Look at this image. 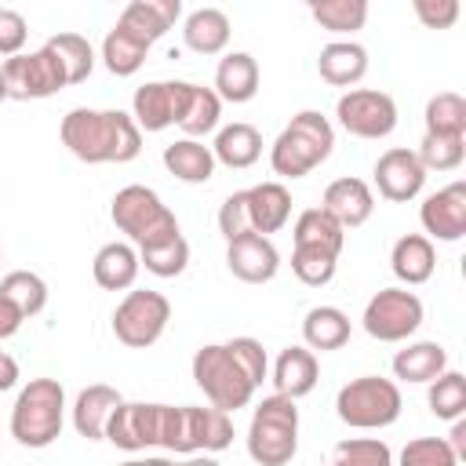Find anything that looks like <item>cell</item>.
Instances as JSON below:
<instances>
[{"instance_id":"obj_41","label":"cell","mask_w":466,"mask_h":466,"mask_svg":"<svg viewBox=\"0 0 466 466\" xmlns=\"http://www.w3.org/2000/svg\"><path fill=\"white\" fill-rule=\"evenodd\" d=\"M331 466H393V451L379 437H350L335 444Z\"/></svg>"},{"instance_id":"obj_50","label":"cell","mask_w":466,"mask_h":466,"mask_svg":"<svg viewBox=\"0 0 466 466\" xmlns=\"http://www.w3.org/2000/svg\"><path fill=\"white\" fill-rule=\"evenodd\" d=\"M15 382H18V360H15L11 353H4V350H0V393H4V390H11Z\"/></svg>"},{"instance_id":"obj_47","label":"cell","mask_w":466,"mask_h":466,"mask_svg":"<svg viewBox=\"0 0 466 466\" xmlns=\"http://www.w3.org/2000/svg\"><path fill=\"white\" fill-rule=\"evenodd\" d=\"M29 36V22L18 7H0V55H22V44Z\"/></svg>"},{"instance_id":"obj_15","label":"cell","mask_w":466,"mask_h":466,"mask_svg":"<svg viewBox=\"0 0 466 466\" xmlns=\"http://www.w3.org/2000/svg\"><path fill=\"white\" fill-rule=\"evenodd\" d=\"M171 102H175V124L189 138L208 135L222 116V98L215 95V87H200L193 80H171Z\"/></svg>"},{"instance_id":"obj_24","label":"cell","mask_w":466,"mask_h":466,"mask_svg":"<svg viewBox=\"0 0 466 466\" xmlns=\"http://www.w3.org/2000/svg\"><path fill=\"white\" fill-rule=\"evenodd\" d=\"M91 277L98 288L106 291H124L135 284L138 277V251L124 240H109L95 251V262H91Z\"/></svg>"},{"instance_id":"obj_49","label":"cell","mask_w":466,"mask_h":466,"mask_svg":"<svg viewBox=\"0 0 466 466\" xmlns=\"http://www.w3.org/2000/svg\"><path fill=\"white\" fill-rule=\"evenodd\" d=\"M18 324H22V313H18L7 299H0V339L15 335V331H18Z\"/></svg>"},{"instance_id":"obj_39","label":"cell","mask_w":466,"mask_h":466,"mask_svg":"<svg viewBox=\"0 0 466 466\" xmlns=\"http://www.w3.org/2000/svg\"><path fill=\"white\" fill-rule=\"evenodd\" d=\"M189 262V240L182 233L160 240V244H149V248H138V266H146L153 277H178Z\"/></svg>"},{"instance_id":"obj_52","label":"cell","mask_w":466,"mask_h":466,"mask_svg":"<svg viewBox=\"0 0 466 466\" xmlns=\"http://www.w3.org/2000/svg\"><path fill=\"white\" fill-rule=\"evenodd\" d=\"M120 466H178V462H171V459H164V455H146V459H127V462H120Z\"/></svg>"},{"instance_id":"obj_28","label":"cell","mask_w":466,"mask_h":466,"mask_svg":"<svg viewBox=\"0 0 466 466\" xmlns=\"http://www.w3.org/2000/svg\"><path fill=\"white\" fill-rule=\"evenodd\" d=\"M182 36H186V44H189L193 51L215 55V51H222L226 40H229V15H226L222 7L204 4V7H197V11L186 15Z\"/></svg>"},{"instance_id":"obj_37","label":"cell","mask_w":466,"mask_h":466,"mask_svg":"<svg viewBox=\"0 0 466 466\" xmlns=\"http://www.w3.org/2000/svg\"><path fill=\"white\" fill-rule=\"evenodd\" d=\"M426 400H430V411L437 419H448V422L462 419L466 415V375L462 371H441L430 382Z\"/></svg>"},{"instance_id":"obj_21","label":"cell","mask_w":466,"mask_h":466,"mask_svg":"<svg viewBox=\"0 0 466 466\" xmlns=\"http://www.w3.org/2000/svg\"><path fill=\"white\" fill-rule=\"evenodd\" d=\"M317 379H320V364H317L313 350H306V346H284V350L277 353V364H273V386H277L280 397L299 400V397L313 393Z\"/></svg>"},{"instance_id":"obj_42","label":"cell","mask_w":466,"mask_h":466,"mask_svg":"<svg viewBox=\"0 0 466 466\" xmlns=\"http://www.w3.org/2000/svg\"><path fill=\"white\" fill-rule=\"evenodd\" d=\"M335 266H339V255H331V251L306 248V244H295V251H291V273L309 288L328 284L335 277Z\"/></svg>"},{"instance_id":"obj_27","label":"cell","mask_w":466,"mask_h":466,"mask_svg":"<svg viewBox=\"0 0 466 466\" xmlns=\"http://www.w3.org/2000/svg\"><path fill=\"white\" fill-rule=\"evenodd\" d=\"M211 153H215V160H222L226 167H251V164L262 157V135H258L255 124L233 120V124H226V127L215 135Z\"/></svg>"},{"instance_id":"obj_20","label":"cell","mask_w":466,"mask_h":466,"mask_svg":"<svg viewBox=\"0 0 466 466\" xmlns=\"http://www.w3.org/2000/svg\"><path fill=\"white\" fill-rule=\"evenodd\" d=\"M317 73L331 87H350L368 73V47L357 40H328L317 55Z\"/></svg>"},{"instance_id":"obj_12","label":"cell","mask_w":466,"mask_h":466,"mask_svg":"<svg viewBox=\"0 0 466 466\" xmlns=\"http://www.w3.org/2000/svg\"><path fill=\"white\" fill-rule=\"evenodd\" d=\"M339 124L357 138H386L397 127V102L375 87H350L335 102Z\"/></svg>"},{"instance_id":"obj_13","label":"cell","mask_w":466,"mask_h":466,"mask_svg":"<svg viewBox=\"0 0 466 466\" xmlns=\"http://www.w3.org/2000/svg\"><path fill=\"white\" fill-rule=\"evenodd\" d=\"M226 266L244 284H266V280H273V273L280 266V251L262 233H240V237L226 240Z\"/></svg>"},{"instance_id":"obj_51","label":"cell","mask_w":466,"mask_h":466,"mask_svg":"<svg viewBox=\"0 0 466 466\" xmlns=\"http://www.w3.org/2000/svg\"><path fill=\"white\" fill-rule=\"evenodd\" d=\"M444 441H448V448L455 451V459H462V455H466V419H455V422H451V433H448Z\"/></svg>"},{"instance_id":"obj_22","label":"cell","mask_w":466,"mask_h":466,"mask_svg":"<svg viewBox=\"0 0 466 466\" xmlns=\"http://www.w3.org/2000/svg\"><path fill=\"white\" fill-rule=\"evenodd\" d=\"M178 11H182L178 0H131V4H124L116 25L135 33V36H142L146 44H153L175 25Z\"/></svg>"},{"instance_id":"obj_38","label":"cell","mask_w":466,"mask_h":466,"mask_svg":"<svg viewBox=\"0 0 466 466\" xmlns=\"http://www.w3.org/2000/svg\"><path fill=\"white\" fill-rule=\"evenodd\" d=\"M47 47H51V51L58 55V62L66 66L69 84L87 80V73H91V66H95V47H91L87 36H80V33H55V36H47Z\"/></svg>"},{"instance_id":"obj_54","label":"cell","mask_w":466,"mask_h":466,"mask_svg":"<svg viewBox=\"0 0 466 466\" xmlns=\"http://www.w3.org/2000/svg\"><path fill=\"white\" fill-rule=\"evenodd\" d=\"M4 98H7V91H4V80H0V102H4Z\"/></svg>"},{"instance_id":"obj_43","label":"cell","mask_w":466,"mask_h":466,"mask_svg":"<svg viewBox=\"0 0 466 466\" xmlns=\"http://www.w3.org/2000/svg\"><path fill=\"white\" fill-rule=\"evenodd\" d=\"M415 157H419V164L430 171H451V167H459L462 164V157H466V138H448V135H422V142H419V149H415Z\"/></svg>"},{"instance_id":"obj_48","label":"cell","mask_w":466,"mask_h":466,"mask_svg":"<svg viewBox=\"0 0 466 466\" xmlns=\"http://www.w3.org/2000/svg\"><path fill=\"white\" fill-rule=\"evenodd\" d=\"M415 15L430 29H448L459 18V0H415Z\"/></svg>"},{"instance_id":"obj_44","label":"cell","mask_w":466,"mask_h":466,"mask_svg":"<svg viewBox=\"0 0 466 466\" xmlns=\"http://www.w3.org/2000/svg\"><path fill=\"white\" fill-rule=\"evenodd\" d=\"M400 466H459L444 437H415L400 451Z\"/></svg>"},{"instance_id":"obj_1","label":"cell","mask_w":466,"mask_h":466,"mask_svg":"<svg viewBox=\"0 0 466 466\" xmlns=\"http://www.w3.org/2000/svg\"><path fill=\"white\" fill-rule=\"evenodd\" d=\"M62 146L84 164H127L142 149V131L124 109L76 106L62 116Z\"/></svg>"},{"instance_id":"obj_33","label":"cell","mask_w":466,"mask_h":466,"mask_svg":"<svg viewBox=\"0 0 466 466\" xmlns=\"http://www.w3.org/2000/svg\"><path fill=\"white\" fill-rule=\"evenodd\" d=\"M149 47H153V44H146L142 36H135V33H127V29H120V25H113V29L106 33V40H102V62H106V69H109L113 76H131L135 69H142Z\"/></svg>"},{"instance_id":"obj_3","label":"cell","mask_w":466,"mask_h":466,"mask_svg":"<svg viewBox=\"0 0 466 466\" xmlns=\"http://www.w3.org/2000/svg\"><path fill=\"white\" fill-rule=\"evenodd\" d=\"M335 146V127L320 109H299L291 116V124L277 135L273 149H269V164L277 175L284 178H302L309 175L317 164L328 160Z\"/></svg>"},{"instance_id":"obj_18","label":"cell","mask_w":466,"mask_h":466,"mask_svg":"<svg viewBox=\"0 0 466 466\" xmlns=\"http://www.w3.org/2000/svg\"><path fill=\"white\" fill-rule=\"evenodd\" d=\"M320 208L342 226V229H353V226H364L371 218V208H375V193L364 178H353V175H342L335 182H328L324 189V200Z\"/></svg>"},{"instance_id":"obj_25","label":"cell","mask_w":466,"mask_h":466,"mask_svg":"<svg viewBox=\"0 0 466 466\" xmlns=\"http://www.w3.org/2000/svg\"><path fill=\"white\" fill-rule=\"evenodd\" d=\"M433 266H437V251H433V240L422 237V233H404L393 251H390V269L397 273V280L404 284H422L433 277Z\"/></svg>"},{"instance_id":"obj_30","label":"cell","mask_w":466,"mask_h":466,"mask_svg":"<svg viewBox=\"0 0 466 466\" xmlns=\"http://www.w3.org/2000/svg\"><path fill=\"white\" fill-rule=\"evenodd\" d=\"M164 167L182 178V182H208L215 175V153L211 146L197 142V138H178L171 146H164Z\"/></svg>"},{"instance_id":"obj_36","label":"cell","mask_w":466,"mask_h":466,"mask_svg":"<svg viewBox=\"0 0 466 466\" xmlns=\"http://www.w3.org/2000/svg\"><path fill=\"white\" fill-rule=\"evenodd\" d=\"M426 135L466 138V98L459 91H437L426 102Z\"/></svg>"},{"instance_id":"obj_8","label":"cell","mask_w":466,"mask_h":466,"mask_svg":"<svg viewBox=\"0 0 466 466\" xmlns=\"http://www.w3.org/2000/svg\"><path fill=\"white\" fill-rule=\"evenodd\" d=\"M193 382L204 390V397L211 400V408L218 411H237L251 400L255 386L251 379L240 371V364L229 357L226 342H208L193 353Z\"/></svg>"},{"instance_id":"obj_46","label":"cell","mask_w":466,"mask_h":466,"mask_svg":"<svg viewBox=\"0 0 466 466\" xmlns=\"http://www.w3.org/2000/svg\"><path fill=\"white\" fill-rule=\"evenodd\" d=\"M218 229H222L226 240L240 237V233H251V222H248V197H244V189H237V193H229V197L222 200V208H218Z\"/></svg>"},{"instance_id":"obj_17","label":"cell","mask_w":466,"mask_h":466,"mask_svg":"<svg viewBox=\"0 0 466 466\" xmlns=\"http://www.w3.org/2000/svg\"><path fill=\"white\" fill-rule=\"evenodd\" d=\"M422 226L437 240H459L466 237V182H451L422 200L419 211Z\"/></svg>"},{"instance_id":"obj_14","label":"cell","mask_w":466,"mask_h":466,"mask_svg":"<svg viewBox=\"0 0 466 466\" xmlns=\"http://www.w3.org/2000/svg\"><path fill=\"white\" fill-rule=\"evenodd\" d=\"M422 182H426V167L419 164L415 149L393 146V149H386V153L375 160V186H379V193H382L386 200H393V204H404V200L419 197Z\"/></svg>"},{"instance_id":"obj_26","label":"cell","mask_w":466,"mask_h":466,"mask_svg":"<svg viewBox=\"0 0 466 466\" xmlns=\"http://www.w3.org/2000/svg\"><path fill=\"white\" fill-rule=\"evenodd\" d=\"M258 91V62L248 51H229L215 69V95L226 102H248Z\"/></svg>"},{"instance_id":"obj_2","label":"cell","mask_w":466,"mask_h":466,"mask_svg":"<svg viewBox=\"0 0 466 466\" xmlns=\"http://www.w3.org/2000/svg\"><path fill=\"white\" fill-rule=\"evenodd\" d=\"M160 448L178 451V455H197V451H222L233 444V419L218 408H200V404H164L160 408Z\"/></svg>"},{"instance_id":"obj_4","label":"cell","mask_w":466,"mask_h":466,"mask_svg":"<svg viewBox=\"0 0 466 466\" xmlns=\"http://www.w3.org/2000/svg\"><path fill=\"white\" fill-rule=\"evenodd\" d=\"M66 390L58 379H29L11 408V437L22 448H47L62 433Z\"/></svg>"},{"instance_id":"obj_19","label":"cell","mask_w":466,"mask_h":466,"mask_svg":"<svg viewBox=\"0 0 466 466\" xmlns=\"http://www.w3.org/2000/svg\"><path fill=\"white\" fill-rule=\"evenodd\" d=\"M124 404L120 390L106 386V382H91L76 393V404H73V426L84 441H102L106 437V426L113 419V411Z\"/></svg>"},{"instance_id":"obj_45","label":"cell","mask_w":466,"mask_h":466,"mask_svg":"<svg viewBox=\"0 0 466 466\" xmlns=\"http://www.w3.org/2000/svg\"><path fill=\"white\" fill-rule=\"evenodd\" d=\"M226 350H229V357L240 364V371L251 379V386H262V379H266V371H269V360H266L262 342L251 339V335H237V339L226 342Z\"/></svg>"},{"instance_id":"obj_53","label":"cell","mask_w":466,"mask_h":466,"mask_svg":"<svg viewBox=\"0 0 466 466\" xmlns=\"http://www.w3.org/2000/svg\"><path fill=\"white\" fill-rule=\"evenodd\" d=\"M178 466H218L211 455H189L186 462H178Z\"/></svg>"},{"instance_id":"obj_32","label":"cell","mask_w":466,"mask_h":466,"mask_svg":"<svg viewBox=\"0 0 466 466\" xmlns=\"http://www.w3.org/2000/svg\"><path fill=\"white\" fill-rule=\"evenodd\" d=\"M302 339L309 350H339L350 342V317L339 306H313L302 320Z\"/></svg>"},{"instance_id":"obj_9","label":"cell","mask_w":466,"mask_h":466,"mask_svg":"<svg viewBox=\"0 0 466 466\" xmlns=\"http://www.w3.org/2000/svg\"><path fill=\"white\" fill-rule=\"evenodd\" d=\"M0 80H4L7 98H18V102L47 98V95H55V91H62L69 84L66 66L58 62V55L47 44L36 47V51H22V55L4 58Z\"/></svg>"},{"instance_id":"obj_29","label":"cell","mask_w":466,"mask_h":466,"mask_svg":"<svg viewBox=\"0 0 466 466\" xmlns=\"http://www.w3.org/2000/svg\"><path fill=\"white\" fill-rule=\"evenodd\" d=\"M131 116L138 124V131H164L167 124H175V102H171V80H149L142 87H135L131 98Z\"/></svg>"},{"instance_id":"obj_10","label":"cell","mask_w":466,"mask_h":466,"mask_svg":"<svg viewBox=\"0 0 466 466\" xmlns=\"http://www.w3.org/2000/svg\"><path fill=\"white\" fill-rule=\"evenodd\" d=\"M167 320H171L167 295H160L153 288H138V291H127L120 299V306L113 309V335H116V342H124L131 350H146L164 335Z\"/></svg>"},{"instance_id":"obj_34","label":"cell","mask_w":466,"mask_h":466,"mask_svg":"<svg viewBox=\"0 0 466 466\" xmlns=\"http://www.w3.org/2000/svg\"><path fill=\"white\" fill-rule=\"evenodd\" d=\"M295 244H306V248H320V251L339 255L342 244H346V229L324 208H306L295 218Z\"/></svg>"},{"instance_id":"obj_16","label":"cell","mask_w":466,"mask_h":466,"mask_svg":"<svg viewBox=\"0 0 466 466\" xmlns=\"http://www.w3.org/2000/svg\"><path fill=\"white\" fill-rule=\"evenodd\" d=\"M160 408L164 404H142V400L127 404L124 400L113 411L109 426H106V441H113L124 451H142V448L157 444V437H160Z\"/></svg>"},{"instance_id":"obj_40","label":"cell","mask_w":466,"mask_h":466,"mask_svg":"<svg viewBox=\"0 0 466 466\" xmlns=\"http://www.w3.org/2000/svg\"><path fill=\"white\" fill-rule=\"evenodd\" d=\"M309 15L328 29V33H353L368 18V0H313Z\"/></svg>"},{"instance_id":"obj_5","label":"cell","mask_w":466,"mask_h":466,"mask_svg":"<svg viewBox=\"0 0 466 466\" xmlns=\"http://www.w3.org/2000/svg\"><path fill=\"white\" fill-rule=\"evenodd\" d=\"M299 451V408L291 397H262L248 426V455L258 466H288Z\"/></svg>"},{"instance_id":"obj_35","label":"cell","mask_w":466,"mask_h":466,"mask_svg":"<svg viewBox=\"0 0 466 466\" xmlns=\"http://www.w3.org/2000/svg\"><path fill=\"white\" fill-rule=\"evenodd\" d=\"M0 299H7L22 313V320H25V317H36L47 306V284L33 269H11L0 280Z\"/></svg>"},{"instance_id":"obj_23","label":"cell","mask_w":466,"mask_h":466,"mask_svg":"<svg viewBox=\"0 0 466 466\" xmlns=\"http://www.w3.org/2000/svg\"><path fill=\"white\" fill-rule=\"evenodd\" d=\"M248 197V222H251V233H277L284 229L288 215H291V193L280 186V182H258L251 189H244Z\"/></svg>"},{"instance_id":"obj_6","label":"cell","mask_w":466,"mask_h":466,"mask_svg":"<svg viewBox=\"0 0 466 466\" xmlns=\"http://www.w3.org/2000/svg\"><path fill=\"white\" fill-rule=\"evenodd\" d=\"M109 218L120 233H127L138 248H149V244H160L167 237L178 233V218L175 211L149 189V186H124L116 189L113 197V208H109Z\"/></svg>"},{"instance_id":"obj_31","label":"cell","mask_w":466,"mask_h":466,"mask_svg":"<svg viewBox=\"0 0 466 466\" xmlns=\"http://www.w3.org/2000/svg\"><path fill=\"white\" fill-rule=\"evenodd\" d=\"M441 371H448V353L441 342H411L393 357V375L404 382H433Z\"/></svg>"},{"instance_id":"obj_11","label":"cell","mask_w":466,"mask_h":466,"mask_svg":"<svg viewBox=\"0 0 466 466\" xmlns=\"http://www.w3.org/2000/svg\"><path fill=\"white\" fill-rule=\"evenodd\" d=\"M422 324V299L404 288H382L364 306V331L379 342H400Z\"/></svg>"},{"instance_id":"obj_7","label":"cell","mask_w":466,"mask_h":466,"mask_svg":"<svg viewBox=\"0 0 466 466\" xmlns=\"http://www.w3.org/2000/svg\"><path fill=\"white\" fill-rule=\"evenodd\" d=\"M400 386L393 379L382 375H360L350 379L339 397H335V411L346 426L353 430H382L390 422H397L400 415Z\"/></svg>"}]
</instances>
